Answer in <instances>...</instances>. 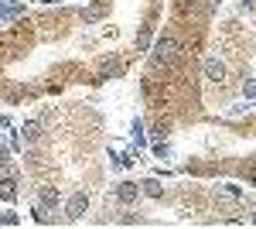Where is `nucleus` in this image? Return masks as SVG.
<instances>
[{
  "mask_svg": "<svg viewBox=\"0 0 256 229\" xmlns=\"http://www.w3.org/2000/svg\"><path fill=\"white\" fill-rule=\"evenodd\" d=\"M24 14V4H14V0H0V24H10Z\"/></svg>",
  "mask_w": 256,
  "mask_h": 229,
  "instance_id": "4",
  "label": "nucleus"
},
{
  "mask_svg": "<svg viewBox=\"0 0 256 229\" xmlns=\"http://www.w3.org/2000/svg\"><path fill=\"white\" fill-rule=\"evenodd\" d=\"M137 195H140V185H137V181H123V185H116V198L123 202V205L137 202Z\"/></svg>",
  "mask_w": 256,
  "mask_h": 229,
  "instance_id": "5",
  "label": "nucleus"
},
{
  "mask_svg": "<svg viewBox=\"0 0 256 229\" xmlns=\"http://www.w3.org/2000/svg\"><path fill=\"white\" fill-rule=\"evenodd\" d=\"M20 134H24V140H28V144H34V140L41 137V123H38V120H28V123L20 127Z\"/></svg>",
  "mask_w": 256,
  "mask_h": 229,
  "instance_id": "8",
  "label": "nucleus"
},
{
  "mask_svg": "<svg viewBox=\"0 0 256 229\" xmlns=\"http://www.w3.org/2000/svg\"><path fill=\"white\" fill-rule=\"evenodd\" d=\"M130 137H134V144H137V147H147V134H144V123H140V120H134Z\"/></svg>",
  "mask_w": 256,
  "mask_h": 229,
  "instance_id": "11",
  "label": "nucleus"
},
{
  "mask_svg": "<svg viewBox=\"0 0 256 229\" xmlns=\"http://www.w3.org/2000/svg\"><path fill=\"white\" fill-rule=\"evenodd\" d=\"M38 202L44 205V209H55L62 202V195H58V188H41V195H38Z\"/></svg>",
  "mask_w": 256,
  "mask_h": 229,
  "instance_id": "7",
  "label": "nucleus"
},
{
  "mask_svg": "<svg viewBox=\"0 0 256 229\" xmlns=\"http://www.w3.org/2000/svg\"><path fill=\"white\" fill-rule=\"evenodd\" d=\"M216 195H218V198H226V202H239V198H242V188L232 185V181H226V185H218V188H216Z\"/></svg>",
  "mask_w": 256,
  "mask_h": 229,
  "instance_id": "6",
  "label": "nucleus"
},
{
  "mask_svg": "<svg viewBox=\"0 0 256 229\" xmlns=\"http://www.w3.org/2000/svg\"><path fill=\"white\" fill-rule=\"evenodd\" d=\"M242 93H246V96H256V82H250V86H246Z\"/></svg>",
  "mask_w": 256,
  "mask_h": 229,
  "instance_id": "17",
  "label": "nucleus"
},
{
  "mask_svg": "<svg viewBox=\"0 0 256 229\" xmlns=\"http://www.w3.org/2000/svg\"><path fill=\"white\" fill-rule=\"evenodd\" d=\"M188 4H198V0H188Z\"/></svg>",
  "mask_w": 256,
  "mask_h": 229,
  "instance_id": "20",
  "label": "nucleus"
},
{
  "mask_svg": "<svg viewBox=\"0 0 256 229\" xmlns=\"http://www.w3.org/2000/svg\"><path fill=\"white\" fill-rule=\"evenodd\" d=\"M44 4H55V0H44Z\"/></svg>",
  "mask_w": 256,
  "mask_h": 229,
  "instance_id": "19",
  "label": "nucleus"
},
{
  "mask_svg": "<svg viewBox=\"0 0 256 229\" xmlns=\"http://www.w3.org/2000/svg\"><path fill=\"white\" fill-rule=\"evenodd\" d=\"M178 52H181V45H178L174 35H160L158 45H154V62H158V65H171L178 58Z\"/></svg>",
  "mask_w": 256,
  "mask_h": 229,
  "instance_id": "1",
  "label": "nucleus"
},
{
  "mask_svg": "<svg viewBox=\"0 0 256 229\" xmlns=\"http://www.w3.org/2000/svg\"><path fill=\"white\" fill-rule=\"evenodd\" d=\"M140 191H144V195H147V198H160V181L158 178H147V181H144V185H140Z\"/></svg>",
  "mask_w": 256,
  "mask_h": 229,
  "instance_id": "10",
  "label": "nucleus"
},
{
  "mask_svg": "<svg viewBox=\"0 0 256 229\" xmlns=\"http://www.w3.org/2000/svg\"><path fill=\"white\" fill-rule=\"evenodd\" d=\"M253 222H256V215H253Z\"/></svg>",
  "mask_w": 256,
  "mask_h": 229,
  "instance_id": "21",
  "label": "nucleus"
},
{
  "mask_svg": "<svg viewBox=\"0 0 256 229\" xmlns=\"http://www.w3.org/2000/svg\"><path fill=\"white\" fill-rule=\"evenodd\" d=\"M154 154L158 157H171V144H154Z\"/></svg>",
  "mask_w": 256,
  "mask_h": 229,
  "instance_id": "15",
  "label": "nucleus"
},
{
  "mask_svg": "<svg viewBox=\"0 0 256 229\" xmlns=\"http://www.w3.org/2000/svg\"><path fill=\"white\" fill-rule=\"evenodd\" d=\"M20 219L18 215H14V212H4V215H0V226H18Z\"/></svg>",
  "mask_w": 256,
  "mask_h": 229,
  "instance_id": "14",
  "label": "nucleus"
},
{
  "mask_svg": "<svg viewBox=\"0 0 256 229\" xmlns=\"http://www.w3.org/2000/svg\"><path fill=\"white\" fill-rule=\"evenodd\" d=\"M86 209H89V195H86V191H76V195L65 202V215H68L72 222H76V219H82V215H86Z\"/></svg>",
  "mask_w": 256,
  "mask_h": 229,
  "instance_id": "2",
  "label": "nucleus"
},
{
  "mask_svg": "<svg viewBox=\"0 0 256 229\" xmlns=\"http://www.w3.org/2000/svg\"><path fill=\"white\" fill-rule=\"evenodd\" d=\"M82 4H86V0H82Z\"/></svg>",
  "mask_w": 256,
  "mask_h": 229,
  "instance_id": "22",
  "label": "nucleus"
},
{
  "mask_svg": "<svg viewBox=\"0 0 256 229\" xmlns=\"http://www.w3.org/2000/svg\"><path fill=\"white\" fill-rule=\"evenodd\" d=\"M250 185H256V171H253V174H250Z\"/></svg>",
  "mask_w": 256,
  "mask_h": 229,
  "instance_id": "18",
  "label": "nucleus"
},
{
  "mask_svg": "<svg viewBox=\"0 0 256 229\" xmlns=\"http://www.w3.org/2000/svg\"><path fill=\"white\" fill-rule=\"evenodd\" d=\"M0 198H7V202L18 198V185H14V178H0Z\"/></svg>",
  "mask_w": 256,
  "mask_h": 229,
  "instance_id": "9",
  "label": "nucleus"
},
{
  "mask_svg": "<svg viewBox=\"0 0 256 229\" xmlns=\"http://www.w3.org/2000/svg\"><path fill=\"white\" fill-rule=\"evenodd\" d=\"M99 72H102V76H120V72H123V65L113 58V62H102V69H99Z\"/></svg>",
  "mask_w": 256,
  "mask_h": 229,
  "instance_id": "12",
  "label": "nucleus"
},
{
  "mask_svg": "<svg viewBox=\"0 0 256 229\" xmlns=\"http://www.w3.org/2000/svg\"><path fill=\"white\" fill-rule=\"evenodd\" d=\"M202 72H205V79H208V82H216V86H222V82H226V65H222L216 55H208L205 62H202Z\"/></svg>",
  "mask_w": 256,
  "mask_h": 229,
  "instance_id": "3",
  "label": "nucleus"
},
{
  "mask_svg": "<svg viewBox=\"0 0 256 229\" xmlns=\"http://www.w3.org/2000/svg\"><path fill=\"white\" fill-rule=\"evenodd\" d=\"M242 11H246V14H253V18H256V0H242Z\"/></svg>",
  "mask_w": 256,
  "mask_h": 229,
  "instance_id": "16",
  "label": "nucleus"
},
{
  "mask_svg": "<svg viewBox=\"0 0 256 229\" xmlns=\"http://www.w3.org/2000/svg\"><path fill=\"white\" fill-rule=\"evenodd\" d=\"M34 219H38L41 226H48V222H52V215H48V209H44L41 202H38V205H34Z\"/></svg>",
  "mask_w": 256,
  "mask_h": 229,
  "instance_id": "13",
  "label": "nucleus"
}]
</instances>
